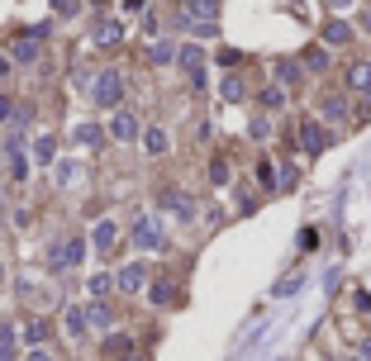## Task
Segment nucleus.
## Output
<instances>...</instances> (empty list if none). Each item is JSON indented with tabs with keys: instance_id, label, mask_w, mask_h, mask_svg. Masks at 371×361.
<instances>
[{
	"instance_id": "nucleus-7",
	"label": "nucleus",
	"mask_w": 371,
	"mask_h": 361,
	"mask_svg": "<svg viewBox=\"0 0 371 361\" xmlns=\"http://www.w3.org/2000/svg\"><path fill=\"white\" fill-rule=\"evenodd\" d=\"M109 138H114V143H133V138H138V119H133L129 109H114V119H109Z\"/></svg>"
},
{
	"instance_id": "nucleus-17",
	"label": "nucleus",
	"mask_w": 371,
	"mask_h": 361,
	"mask_svg": "<svg viewBox=\"0 0 371 361\" xmlns=\"http://www.w3.org/2000/svg\"><path fill=\"white\" fill-rule=\"evenodd\" d=\"M86 323H91V328H109V323H114V318H109V305H105V300H96V305L86 309Z\"/></svg>"
},
{
	"instance_id": "nucleus-19",
	"label": "nucleus",
	"mask_w": 371,
	"mask_h": 361,
	"mask_svg": "<svg viewBox=\"0 0 371 361\" xmlns=\"http://www.w3.org/2000/svg\"><path fill=\"white\" fill-rule=\"evenodd\" d=\"M143 148H148L153 157H162L167 148H172V143H167V129H148V133H143Z\"/></svg>"
},
{
	"instance_id": "nucleus-32",
	"label": "nucleus",
	"mask_w": 371,
	"mask_h": 361,
	"mask_svg": "<svg viewBox=\"0 0 371 361\" xmlns=\"http://www.w3.org/2000/svg\"><path fill=\"white\" fill-rule=\"evenodd\" d=\"M172 57H176V52H172V43H167V38H158V43H153V62H172Z\"/></svg>"
},
{
	"instance_id": "nucleus-8",
	"label": "nucleus",
	"mask_w": 371,
	"mask_h": 361,
	"mask_svg": "<svg viewBox=\"0 0 371 361\" xmlns=\"http://www.w3.org/2000/svg\"><path fill=\"white\" fill-rule=\"evenodd\" d=\"M114 285H119V290H129V295H138V290L148 285V266H143V261H129V266L114 276Z\"/></svg>"
},
{
	"instance_id": "nucleus-16",
	"label": "nucleus",
	"mask_w": 371,
	"mask_h": 361,
	"mask_svg": "<svg viewBox=\"0 0 371 361\" xmlns=\"http://www.w3.org/2000/svg\"><path fill=\"white\" fill-rule=\"evenodd\" d=\"M324 119H333V124H347V100H343V95H328V100H324Z\"/></svg>"
},
{
	"instance_id": "nucleus-25",
	"label": "nucleus",
	"mask_w": 371,
	"mask_h": 361,
	"mask_svg": "<svg viewBox=\"0 0 371 361\" xmlns=\"http://www.w3.org/2000/svg\"><path fill=\"white\" fill-rule=\"evenodd\" d=\"M53 157H57V143H53V138H38V143H33V162H43V167H48Z\"/></svg>"
},
{
	"instance_id": "nucleus-37",
	"label": "nucleus",
	"mask_w": 371,
	"mask_h": 361,
	"mask_svg": "<svg viewBox=\"0 0 371 361\" xmlns=\"http://www.w3.org/2000/svg\"><path fill=\"white\" fill-rule=\"evenodd\" d=\"M24 361H53V352H43V347H29V357Z\"/></svg>"
},
{
	"instance_id": "nucleus-31",
	"label": "nucleus",
	"mask_w": 371,
	"mask_h": 361,
	"mask_svg": "<svg viewBox=\"0 0 371 361\" xmlns=\"http://www.w3.org/2000/svg\"><path fill=\"white\" fill-rule=\"evenodd\" d=\"M210 180H214V185L229 180V162H224V157H214V162H210Z\"/></svg>"
},
{
	"instance_id": "nucleus-20",
	"label": "nucleus",
	"mask_w": 371,
	"mask_h": 361,
	"mask_svg": "<svg viewBox=\"0 0 371 361\" xmlns=\"http://www.w3.org/2000/svg\"><path fill=\"white\" fill-rule=\"evenodd\" d=\"M62 323H67V333H72V337H81L86 328H91V323H86V309H77V305L62 314Z\"/></svg>"
},
{
	"instance_id": "nucleus-42",
	"label": "nucleus",
	"mask_w": 371,
	"mask_h": 361,
	"mask_svg": "<svg viewBox=\"0 0 371 361\" xmlns=\"http://www.w3.org/2000/svg\"><path fill=\"white\" fill-rule=\"evenodd\" d=\"M362 361H371V342H367V347H362Z\"/></svg>"
},
{
	"instance_id": "nucleus-21",
	"label": "nucleus",
	"mask_w": 371,
	"mask_h": 361,
	"mask_svg": "<svg viewBox=\"0 0 371 361\" xmlns=\"http://www.w3.org/2000/svg\"><path fill=\"white\" fill-rule=\"evenodd\" d=\"M129 352H133V342L124 333H109L105 337V357H129Z\"/></svg>"
},
{
	"instance_id": "nucleus-39",
	"label": "nucleus",
	"mask_w": 371,
	"mask_h": 361,
	"mask_svg": "<svg viewBox=\"0 0 371 361\" xmlns=\"http://www.w3.org/2000/svg\"><path fill=\"white\" fill-rule=\"evenodd\" d=\"M328 5H333V10H352L357 0H328Z\"/></svg>"
},
{
	"instance_id": "nucleus-13",
	"label": "nucleus",
	"mask_w": 371,
	"mask_h": 361,
	"mask_svg": "<svg viewBox=\"0 0 371 361\" xmlns=\"http://www.w3.org/2000/svg\"><path fill=\"white\" fill-rule=\"evenodd\" d=\"M219 95L229 105H238V100H248V86H243L238 77H219Z\"/></svg>"
},
{
	"instance_id": "nucleus-18",
	"label": "nucleus",
	"mask_w": 371,
	"mask_h": 361,
	"mask_svg": "<svg viewBox=\"0 0 371 361\" xmlns=\"http://www.w3.org/2000/svg\"><path fill=\"white\" fill-rule=\"evenodd\" d=\"M347 86H352V91H371V62H357V67L347 72Z\"/></svg>"
},
{
	"instance_id": "nucleus-11",
	"label": "nucleus",
	"mask_w": 371,
	"mask_h": 361,
	"mask_svg": "<svg viewBox=\"0 0 371 361\" xmlns=\"http://www.w3.org/2000/svg\"><path fill=\"white\" fill-rule=\"evenodd\" d=\"M176 57H181V67H186V77H195V72H205V52L195 48V43H186L181 52H176Z\"/></svg>"
},
{
	"instance_id": "nucleus-26",
	"label": "nucleus",
	"mask_w": 371,
	"mask_h": 361,
	"mask_svg": "<svg viewBox=\"0 0 371 361\" xmlns=\"http://www.w3.org/2000/svg\"><path fill=\"white\" fill-rule=\"evenodd\" d=\"M43 337H48V323H43V318H29L24 323V342L33 347V342H43Z\"/></svg>"
},
{
	"instance_id": "nucleus-12",
	"label": "nucleus",
	"mask_w": 371,
	"mask_h": 361,
	"mask_svg": "<svg viewBox=\"0 0 371 361\" xmlns=\"http://www.w3.org/2000/svg\"><path fill=\"white\" fill-rule=\"evenodd\" d=\"M324 43H328V48H343V43H352V24L333 20V24L324 29Z\"/></svg>"
},
{
	"instance_id": "nucleus-9",
	"label": "nucleus",
	"mask_w": 371,
	"mask_h": 361,
	"mask_svg": "<svg viewBox=\"0 0 371 361\" xmlns=\"http://www.w3.org/2000/svg\"><path fill=\"white\" fill-rule=\"evenodd\" d=\"M10 57H15V62H38V33H20V38H15V43H10Z\"/></svg>"
},
{
	"instance_id": "nucleus-2",
	"label": "nucleus",
	"mask_w": 371,
	"mask_h": 361,
	"mask_svg": "<svg viewBox=\"0 0 371 361\" xmlns=\"http://www.w3.org/2000/svg\"><path fill=\"white\" fill-rule=\"evenodd\" d=\"M129 238H133V247H143V252H167V233H162V224L148 219V214L129 229Z\"/></svg>"
},
{
	"instance_id": "nucleus-36",
	"label": "nucleus",
	"mask_w": 371,
	"mask_h": 361,
	"mask_svg": "<svg viewBox=\"0 0 371 361\" xmlns=\"http://www.w3.org/2000/svg\"><path fill=\"white\" fill-rule=\"evenodd\" d=\"M5 119H15V105H10V95H0V124Z\"/></svg>"
},
{
	"instance_id": "nucleus-27",
	"label": "nucleus",
	"mask_w": 371,
	"mask_h": 361,
	"mask_svg": "<svg viewBox=\"0 0 371 361\" xmlns=\"http://www.w3.org/2000/svg\"><path fill=\"white\" fill-rule=\"evenodd\" d=\"M109 285H114V276H109V271H100V276H91V285H86V290H91L96 300H105V295H109Z\"/></svg>"
},
{
	"instance_id": "nucleus-4",
	"label": "nucleus",
	"mask_w": 371,
	"mask_h": 361,
	"mask_svg": "<svg viewBox=\"0 0 371 361\" xmlns=\"http://www.w3.org/2000/svg\"><path fill=\"white\" fill-rule=\"evenodd\" d=\"M158 200H162V209H172V214H176L181 224H190V219H195V200H190L186 190H176V185H167Z\"/></svg>"
},
{
	"instance_id": "nucleus-5",
	"label": "nucleus",
	"mask_w": 371,
	"mask_h": 361,
	"mask_svg": "<svg viewBox=\"0 0 371 361\" xmlns=\"http://www.w3.org/2000/svg\"><path fill=\"white\" fill-rule=\"evenodd\" d=\"M300 143H305V153H310V157H319L328 143H333V133L324 129V124H315V119H305V124H300Z\"/></svg>"
},
{
	"instance_id": "nucleus-23",
	"label": "nucleus",
	"mask_w": 371,
	"mask_h": 361,
	"mask_svg": "<svg viewBox=\"0 0 371 361\" xmlns=\"http://www.w3.org/2000/svg\"><path fill=\"white\" fill-rule=\"evenodd\" d=\"M77 143H81V148H100V143H105V133L96 129V124H81V129H77Z\"/></svg>"
},
{
	"instance_id": "nucleus-6",
	"label": "nucleus",
	"mask_w": 371,
	"mask_h": 361,
	"mask_svg": "<svg viewBox=\"0 0 371 361\" xmlns=\"http://www.w3.org/2000/svg\"><path fill=\"white\" fill-rule=\"evenodd\" d=\"M91 247L109 257V252L119 247V224H114V219H100V224H96V233H91Z\"/></svg>"
},
{
	"instance_id": "nucleus-3",
	"label": "nucleus",
	"mask_w": 371,
	"mask_h": 361,
	"mask_svg": "<svg viewBox=\"0 0 371 361\" xmlns=\"http://www.w3.org/2000/svg\"><path fill=\"white\" fill-rule=\"evenodd\" d=\"M91 100L100 105V109L119 105V100H124V77H119V72H100V77L91 81Z\"/></svg>"
},
{
	"instance_id": "nucleus-33",
	"label": "nucleus",
	"mask_w": 371,
	"mask_h": 361,
	"mask_svg": "<svg viewBox=\"0 0 371 361\" xmlns=\"http://www.w3.org/2000/svg\"><path fill=\"white\" fill-rule=\"evenodd\" d=\"M214 62H219V67H238L243 52H238V48H219V57H214Z\"/></svg>"
},
{
	"instance_id": "nucleus-1",
	"label": "nucleus",
	"mask_w": 371,
	"mask_h": 361,
	"mask_svg": "<svg viewBox=\"0 0 371 361\" xmlns=\"http://www.w3.org/2000/svg\"><path fill=\"white\" fill-rule=\"evenodd\" d=\"M81 257H86V243L81 238H57L53 247H48V271H77L81 266Z\"/></svg>"
},
{
	"instance_id": "nucleus-38",
	"label": "nucleus",
	"mask_w": 371,
	"mask_h": 361,
	"mask_svg": "<svg viewBox=\"0 0 371 361\" xmlns=\"http://www.w3.org/2000/svg\"><path fill=\"white\" fill-rule=\"evenodd\" d=\"M0 361H15V347H10V342H0Z\"/></svg>"
},
{
	"instance_id": "nucleus-30",
	"label": "nucleus",
	"mask_w": 371,
	"mask_h": 361,
	"mask_svg": "<svg viewBox=\"0 0 371 361\" xmlns=\"http://www.w3.org/2000/svg\"><path fill=\"white\" fill-rule=\"evenodd\" d=\"M271 171H276L271 162H257V185H262V190H276V185H281V180L271 176Z\"/></svg>"
},
{
	"instance_id": "nucleus-41",
	"label": "nucleus",
	"mask_w": 371,
	"mask_h": 361,
	"mask_svg": "<svg viewBox=\"0 0 371 361\" xmlns=\"http://www.w3.org/2000/svg\"><path fill=\"white\" fill-rule=\"evenodd\" d=\"M114 361H143V357H138V352H129V357H114Z\"/></svg>"
},
{
	"instance_id": "nucleus-22",
	"label": "nucleus",
	"mask_w": 371,
	"mask_h": 361,
	"mask_svg": "<svg viewBox=\"0 0 371 361\" xmlns=\"http://www.w3.org/2000/svg\"><path fill=\"white\" fill-rule=\"evenodd\" d=\"M300 77H305V67H295V62H276V81H281V86H300Z\"/></svg>"
},
{
	"instance_id": "nucleus-29",
	"label": "nucleus",
	"mask_w": 371,
	"mask_h": 361,
	"mask_svg": "<svg viewBox=\"0 0 371 361\" xmlns=\"http://www.w3.org/2000/svg\"><path fill=\"white\" fill-rule=\"evenodd\" d=\"M172 300H176V285H172V281L153 285V305H172Z\"/></svg>"
},
{
	"instance_id": "nucleus-43",
	"label": "nucleus",
	"mask_w": 371,
	"mask_h": 361,
	"mask_svg": "<svg viewBox=\"0 0 371 361\" xmlns=\"http://www.w3.org/2000/svg\"><path fill=\"white\" fill-rule=\"evenodd\" d=\"M0 162H5V148H0Z\"/></svg>"
},
{
	"instance_id": "nucleus-28",
	"label": "nucleus",
	"mask_w": 371,
	"mask_h": 361,
	"mask_svg": "<svg viewBox=\"0 0 371 361\" xmlns=\"http://www.w3.org/2000/svg\"><path fill=\"white\" fill-rule=\"evenodd\" d=\"M53 180H57V185H72V180H77V162H57Z\"/></svg>"
},
{
	"instance_id": "nucleus-24",
	"label": "nucleus",
	"mask_w": 371,
	"mask_h": 361,
	"mask_svg": "<svg viewBox=\"0 0 371 361\" xmlns=\"http://www.w3.org/2000/svg\"><path fill=\"white\" fill-rule=\"evenodd\" d=\"M262 105H266V109H281V105H286V86H281V81H276V86H266Z\"/></svg>"
},
{
	"instance_id": "nucleus-15",
	"label": "nucleus",
	"mask_w": 371,
	"mask_h": 361,
	"mask_svg": "<svg viewBox=\"0 0 371 361\" xmlns=\"http://www.w3.org/2000/svg\"><path fill=\"white\" fill-rule=\"evenodd\" d=\"M305 72H328V48H324V43L305 48Z\"/></svg>"
},
{
	"instance_id": "nucleus-10",
	"label": "nucleus",
	"mask_w": 371,
	"mask_h": 361,
	"mask_svg": "<svg viewBox=\"0 0 371 361\" xmlns=\"http://www.w3.org/2000/svg\"><path fill=\"white\" fill-rule=\"evenodd\" d=\"M186 20H219V0H181Z\"/></svg>"
},
{
	"instance_id": "nucleus-40",
	"label": "nucleus",
	"mask_w": 371,
	"mask_h": 361,
	"mask_svg": "<svg viewBox=\"0 0 371 361\" xmlns=\"http://www.w3.org/2000/svg\"><path fill=\"white\" fill-rule=\"evenodd\" d=\"M10 77V57H0V81Z\"/></svg>"
},
{
	"instance_id": "nucleus-14",
	"label": "nucleus",
	"mask_w": 371,
	"mask_h": 361,
	"mask_svg": "<svg viewBox=\"0 0 371 361\" xmlns=\"http://www.w3.org/2000/svg\"><path fill=\"white\" fill-rule=\"evenodd\" d=\"M119 38H124V24H119V20H100V24H96V43H119Z\"/></svg>"
},
{
	"instance_id": "nucleus-44",
	"label": "nucleus",
	"mask_w": 371,
	"mask_h": 361,
	"mask_svg": "<svg viewBox=\"0 0 371 361\" xmlns=\"http://www.w3.org/2000/svg\"><path fill=\"white\" fill-rule=\"evenodd\" d=\"M347 361H362V357H347Z\"/></svg>"
},
{
	"instance_id": "nucleus-35",
	"label": "nucleus",
	"mask_w": 371,
	"mask_h": 361,
	"mask_svg": "<svg viewBox=\"0 0 371 361\" xmlns=\"http://www.w3.org/2000/svg\"><path fill=\"white\" fill-rule=\"evenodd\" d=\"M57 15H81V0H53Z\"/></svg>"
},
{
	"instance_id": "nucleus-34",
	"label": "nucleus",
	"mask_w": 371,
	"mask_h": 361,
	"mask_svg": "<svg viewBox=\"0 0 371 361\" xmlns=\"http://www.w3.org/2000/svg\"><path fill=\"white\" fill-rule=\"evenodd\" d=\"M10 176H15V180H24V176H29V157H20V153L10 157Z\"/></svg>"
}]
</instances>
